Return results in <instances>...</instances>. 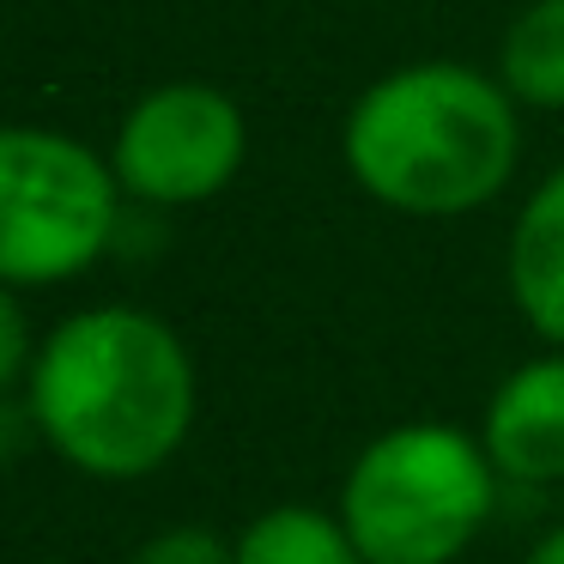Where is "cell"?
I'll use <instances>...</instances> for the list:
<instances>
[{
  "label": "cell",
  "mask_w": 564,
  "mask_h": 564,
  "mask_svg": "<svg viewBox=\"0 0 564 564\" xmlns=\"http://www.w3.org/2000/svg\"><path fill=\"white\" fill-rule=\"evenodd\" d=\"M31 419L79 474L140 479L171 462L195 425V365L147 310H79L37 346Z\"/></svg>",
  "instance_id": "cell-1"
},
{
  "label": "cell",
  "mask_w": 564,
  "mask_h": 564,
  "mask_svg": "<svg viewBox=\"0 0 564 564\" xmlns=\"http://www.w3.org/2000/svg\"><path fill=\"white\" fill-rule=\"evenodd\" d=\"M346 164L382 207L419 219L474 213L516 171V110L474 67H401L352 104Z\"/></svg>",
  "instance_id": "cell-2"
},
{
  "label": "cell",
  "mask_w": 564,
  "mask_h": 564,
  "mask_svg": "<svg viewBox=\"0 0 564 564\" xmlns=\"http://www.w3.org/2000/svg\"><path fill=\"white\" fill-rule=\"evenodd\" d=\"M498 467L455 425H394L340 486V522L365 564H449L486 528Z\"/></svg>",
  "instance_id": "cell-3"
},
{
  "label": "cell",
  "mask_w": 564,
  "mask_h": 564,
  "mask_svg": "<svg viewBox=\"0 0 564 564\" xmlns=\"http://www.w3.org/2000/svg\"><path fill=\"white\" fill-rule=\"evenodd\" d=\"M116 237V171L50 128H0V285L86 273Z\"/></svg>",
  "instance_id": "cell-4"
},
{
  "label": "cell",
  "mask_w": 564,
  "mask_h": 564,
  "mask_svg": "<svg viewBox=\"0 0 564 564\" xmlns=\"http://www.w3.org/2000/svg\"><path fill=\"white\" fill-rule=\"evenodd\" d=\"M243 164V116L213 86H164L128 110L116 134V183L152 207L219 195Z\"/></svg>",
  "instance_id": "cell-5"
},
{
  "label": "cell",
  "mask_w": 564,
  "mask_h": 564,
  "mask_svg": "<svg viewBox=\"0 0 564 564\" xmlns=\"http://www.w3.org/2000/svg\"><path fill=\"white\" fill-rule=\"evenodd\" d=\"M479 443L503 479L522 486L564 479V352L534 358L498 382Z\"/></svg>",
  "instance_id": "cell-6"
},
{
  "label": "cell",
  "mask_w": 564,
  "mask_h": 564,
  "mask_svg": "<svg viewBox=\"0 0 564 564\" xmlns=\"http://www.w3.org/2000/svg\"><path fill=\"white\" fill-rule=\"evenodd\" d=\"M510 292L528 328L564 352V171H552L528 195L510 231Z\"/></svg>",
  "instance_id": "cell-7"
},
{
  "label": "cell",
  "mask_w": 564,
  "mask_h": 564,
  "mask_svg": "<svg viewBox=\"0 0 564 564\" xmlns=\"http://www.w3.org/2000/svg\"><path fill=\"white\" fill-rule=\"evenodd\" d=\"M237 564H365L340 516L285 503L237 534Z\"/></svg>",
  "instance_id": "cell-8"
},
{
  "label": "cell",
  "mask_w": 564,
  "mask_h": 564,
  "mask_svg": "<svg viewBox=\"0 0 564 564\" xmlns=\"http://www.w3.org/2000/svg\"><path fill=\"white\" fill-rule=\"evenodd\" d=\"M503 91L540 110L564 104V0H534L503 37Z\"/></svg>",
  "instance_id": "cell-9"
},
{
  "label": "cell",
  "mask_w": 564,
  "mask_h": 564,
  "mask_svg": "<svg viewBox=\"0 0 564 564\" xmlns=\"http://www.w3.org/2000/svg\"><path fill=\"white\" fill-rule=\"evenodd\" d=\"M134 564H237V540H219L213 528H164L134 552Z\"/></svg>",
  "instance_id": "cell-10"
},
{
  "label": "cell",
  "mask_w": 564,
  "mask_h": 564,
  "mask_svg": "<svg viewBox=\"0 0 564 564\" xmlns=\"http://www.w3.org/2000/svg\"><path fill=\"white\" fill-rule=\"evenodd\" d=\"M31 365H37V352H31L25 310H19L13 285H0V389L19 382V370H31Z\"/></svg>",
  "instance_id": "cell-11"
},
{
  "label": "cell",
  "mask_w": 564,
  "mask_h": 564,
  "mask_svg": "<svg viewBox=\"0 0 564 564\" xmlns=\"http://www.w3.org/2000/svg\"><path fill=\"white\" fill-rule=\"evenodd\" d=\"M522 564H564V528H552V534L546 540H540V546L534 552H528V558Z\"/></svg>",
  "instance_id": "cell-12"
}]
</instances>
